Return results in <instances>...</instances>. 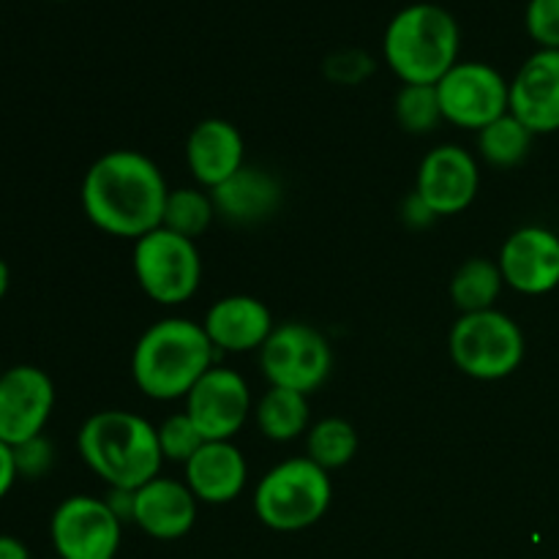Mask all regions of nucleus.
Listing matches in <instances>:
<instances>
[{"label": "nucleus", "mask_w": 559, "mask_h": 559, "mask_svg": "<svg viewBox=\"0 0 559 559\" xmlns=\"http://www.w3.org/2000/svg\"><path fill=\"white\" fill-rule=\"evenodd\" d=\"M243 151V136L229 120L207 118L197 123L186 140V164L197 183L213 191L246 167Z\"/></svg>", "instance_id": "a211bd4d"}, {"label": "nucleus", "mask_w": 559, "mask_h": 559, "mask_svg": "<svg viewBox=\"0 0 559 559\" xmlns=\"http://www.w3.org/2000/svg\"><path fill=\"white\" fill-rule=\"evenodd\" d=\"M402 218H404V224H407V227L424 229V227H429L431 222H435L437 213L431 211L429 202H426L424 197L418 194V191H413V194H409L407 200H404V205H402Z\"/></svg>", "instance_id": "7c9ffc66"}, {"label": "nucleus", "mask_w": 559, "mask_h": 559, "mask_svg": "<svg viewBox=\"0 0 559 559\" xmlns=\"http://www.w3.org/2000/svg\"><path fill=\"white\" fill-rule=\"evenodd\" d=\"M355 451H358V435L353 424L342 418L320 420L306 435V459H311L325 473L353 462Z\"/></svg>", "instance_id": "b1692460"}, {"label": "nucleus", "mask_w": 559, "mask_h": 559, "mask_svg": "<svg viewBox=\"0 0 559 559\" xmlns=\"http://www.w3.org/2000/svg\"><path fill=\"white\" fill-rule=\"evenodd\" d=\"M123 522L107 500L74 495L55 508L49 519V538L55 555L63 559H115L120 549Z\"/></svg>", "instance_id": "9d476101"}, {"label": "nucleus", "mask_w": 559, "mask_h": 559, "mask_svg": "<svg viewBox=\"0 0 559 559\" xmlns=\"http://www.w3.org/2000/svg\"><path fill=\"white\" fill-rule=\"evenodd\" d=\"M156 431L164 462L186 464L202 445H205V437L200 435V429L191 424V418L186 413L167 418Z\"/></svg>", "instance_id": "bb28decb"}, {"label": "nucleus", "mask_w": 559, "mask_h": 559, "mask_svg": "<svg viewBox=\"0 0 559 559\" xmlns=\"http://www.w3.org/2000/svg\"><path fill=\"white\" fill-rule=\"evenodd\" d=\"M14 462H16V473H20V478H27V480L44 478L55 464L52 442H49L44 435L33 437V440L27 442H20V445H14Z\"/></svg>", "instance_id": "c85d7f7f"}, {"label": "nucleus", "mask_w": 559, "mask_h": 559, "mask_svg": "<svg viewBox=\"0 0 559 559\" xmlns=\"http://www.w3.org/2000/svg\"><path fill=\"white\" fill-rule=\"evenodd\" d=\"M104 500H107V506L112 508L120 522H131V516H134V491L109 489V497H104Z\"/></svg>", "instance_id": "473e14b6"}, {"label": "nucleus", "mask_w": 559, "mask_h": 559, "mask_svg": "<svg viewBox=\"0 0 559 559\" xmlns=\"http://www.w3.org/2000/svg\"><path fill=\"white\" fill-rule=\"evenodd\" d=\"M251 413V391L243 377L224 366H211L186 396V415L205 442H227L243 429Z\"/></svg>", "instance_id": "9b49d317"}, {"label": "nucleus", "mask_w": 559, "mask_h": 559, "mask_svg": "<svg viewBox=\"0 0 559 559\" xmlns=\"http://www.w3.org/2000/svg\"><path fill=\"white\" fill-rule=\"evenodd\" d=\"M254 418L267 440L293 442L309 429V402L304 393L271 385L257 402Z\"/></svg>", "instance_id": "412c9836"}, {"label": "nucleus", "mask_w": 559, "mask_h": 559, "mask_svg": "<svg viewBox=\"0 0 559 559\" xmlns=\"http://www.w3.org/2000/svg\"><path fill=\"white\" fill-rule=\"evenodd\" d=\"M502 282L522 295H546L559 287V235L546 227H522L502 243Z\"/></svg>", "instance_id": "4468645a"}, {"label": "nucleus", "mask_w": 559, "mask_h": 559, "mask_svg": "<svg viewBox=\"0 0 559 559\" xmlns=\"http://www.w3.org/2000/svg\"><path fill=\"white\" fill-rule=\"evenodd\" d=\"M55 409V385L38 366H11L0 374V440L11 448L44 435Z\"/></svg>", "instance_id": "f8f14e48"}, {"label": "nucleus", "mask_w": 559, "mask_h": 559, "mask_svg": "<svg viewBox=\"0 0 559 559\" xmlns=\"http://www.w3.org/2000/svg\"><path fill=\"white\" fill-rule=\"evenodd\" d=\"M167 180L140 151H109L91 164L82 180L87 222L112 238L140 240L164 222Z\"/></svg>", "instance_id": "f257e3e1"}, {"label": "nucleus", "mask_w": 559, "mask_h": 559, "mask_svg": "<svg viewBox=\"0 0 559 559\" xmlns=\"http://www.w3.org/2000/svg\"><path fill=\"white\" fill-rule=\"evenodd\" d=\"M216 216L224 222L251 227L267 222L282 205V186L271 173L257 167H240L238 173L211 191Z\"/></svg>", "instance_id": "aec40b11"}, {"label": "nucleus", "mask_w": 559, "mask_h": 559, "mask_svg": "<svg viewBox=\"0 0 559 559\" xmlns=\"http://www.w3.org/2000/svg\"><path fill=\"white\" fill-rule=\"evenodd\" d=\"M9 287H11V271L9 265H5V260H0V300L5 298Z\"/></svg>", "instance_id": "f704fd0d"}, {"label": "nucleus", "mask_w": 559, "mask_h": 559, "mask_svg": "<svg viewBox=\"0 0 559 559\" xmlns=\"http://www.w3.org/2000/svg\"><path fill=\"white\" fill-rule=\"evenodd\" d=\"M533 136L535 134L522 120L508 112L478 131V153L491 167H516L519 162L527 158L530 147H533Z\"/></svg>", "instance_id": "5701e85b"}, {"label": "nucleus", "mask_w": 559, "mask_h": 559, "mask_svg": "<svg viewBox=\"0 0 559 559\" xmlns=\"http://www.w3.org/2000/svg\"><path fill=\"white\" fill-rule=\"evenodd\" d=\"M396 120L409 134H429L442 120L437 85H404L396 96Z\"/></svg>", "instance_id": "a878e982"}, {"label": "nucleus", "mask_w": 559, "mask_h": 559, "mask_svg": "<svg viewBox=\"0 0 559 559\" xmlns=\"http://www.w3.org/2000/svg\"><path fill=\"white\" fill-rule=\"evenodd\" d=\"M480 189L478 162L459 145H440L418 167V191L437 216H456L467 211Z\"/></svg>", "instance_id": "ddd939ff"}, {"label": "nucleus", "mask_w": 559, "mask_h": 559, "mask_svg": "<svg viewBox=\"0 0 559 559\" xmlns=\"http://www.w3.org/2000/svg\"><path fill=\"white\" fill-rule=\"evenodd\" d=\"M0 374H3V369H0Z\"/></svg>", "instance_id": "e433bc0d"}, {"label": "nucleus", "mask_w": 559, "mask_h": 559, "mask_svg": "<svg viewBox=\"0 0 559 559\" xmlns=\"http://www.w3.org/2000/svg\"><path fill=\"white\" fill-rule=\"evenodd\" d=\"M76 448L82 462L109 489H140L158 478L164 464L156 426L126 409L91 415L76 435Z\"/></svg>", "instance_id": "7ed1b4c3"}, {"label": "nucleus", "mask_w": 559, "mask_h": 559, "mask_svg": "<svg viewBox=\"0 0 559 559\" xmlns=\"http://www.w3.org/2000/svg\"><path fill=\"white\" fill-rule=\"evenodd\" d=\"M511 115L533 134L559 131V49L530 55L511 80Z\"/></svg>", "instance_id": "2eb2a0df"}, {"label": "nucleus", "mask_w": 559, "mask_h": 559, "mask_svg": "<svg viewBox=\"0 0 559 559\" xmlns=\"http://www.w3.org/2000/svg\"><path fill=\"white\" fill-rule=\"evenodd\" d=\"M216 358L205 328L186 317H167L147 328L131 353V377L147 399H186Z\"/></svg>", "instance_id": "f03ea898"}, {"label": "nucleus", "mask_w": 559, "mask_h": 559, "mask_svg": "<svg viewBox=\"0 0 559 559\" xmlns=\"http://www.w3.org/2000/svg\"><path fill=\"white\" fill-rule=\"evenodd\" d=\"M502 273L495 260L486 257H475L467 260L451 278V300L462 314H475V311L495 309L497 298H500Z\"/></svg>", "instance_id": "4be33fe9"}, {"label": "nucleus", "mask_w": 559, "mask_h": 559, "mask_svg": "<svg viewBox=\"0 0 559 559\" xmlns=\"http://www.w3.org/2000/svg\"><path fill=\"white\" fill-rule=\"evenodd\" d=\"M442 120L459 129L480 131L511 112V82L489 63L459 60L437 82Z\"/></svg>", "instance_id": "1a4fd4ad"}, {"label": "nucleus", "mask_w": 559, "mask_h": 559, "mask_svg": "<svg viewBox=\"0 0 559 559\" xmlns=\"http://www.w3.org/2000/svg\"><path fill=\"white\" fill-rule=\"evenodd\" d=\"M16 480H20V473H16L14 448L0 440V500L14 489Z\"/></svg>", "instance_id": "2f4dec72"}, {"label": "nucleus", "mask_w": 559, "mask_h": 559, "mask_svg": "<svg viewBox=\"0 0 559 559\" xmlns=\"http://www.w3.org/2000/svg\"><path fill=\"white\" fill-rule=\"evenodd\" d=\"M325 69L333 80L355 82L360 80L366 71H371V60L366 58L364 52H358V49H344V52H336L331 60H328Z\"/></svg>", "instance_id": "c756f323"}, {"label": "nucleus", "mask_w": 559, "mask_h": 559, "mask_svg": "<svg viewBox=\"0 0 559 559\" xmlns=\"http://www.w3.org/2000/svg\"><path fill=\"white\" fill-rule=\"evenodd\" d=\"M333 366L325 333L306 322H284L273 328L260 349V369L273 388H287L304 396L328 380Z\"/></svg>", "instance_id": "6e6552de"}, {"label": "nucleus", "mask_w": 559, "mask_h": 559, "mask_svg": "<svg viewBox=\"0 0 559 559\" xmlns=\"http://www.w3.org/2000/svg\"><path fill=\"white\" fill-rule=\"evenodd\" d=\"M134 276L142 293L162 306H180L200 289L202 260L194 240L158 227L134 240Z\"/></svg>", "instance_id": "0eeeda50"}, {"label": "nucleus", "mask_w": 559, "mask_h": 559, "mask_svg": "<svg viewBox=\"0 0 559 559\" xmlns=\"http://www.w3.org/2000/svg\"><path fill=\"white\" fill-rule=\"evenodd\" d=\"M49 559H63V557H58V555H55V557H49Z\"/></svg>", "instance_id": "c9c22d12"}, {"label": "nucleus", "mask_w": 559, "mask_h": 559, "mask_svg": "<svg viewBox=\"0 0 559 559\" xmlns=\"http://www.w3.org/2000/svg\"><path fill=\"white\" fill-rule=\"evenodd\" d=\"M459 49L456 16L437 3L404 5L382 36L385 63L404 85H437L459 63Z\"/></svg>", "instance_id": "20e7f679"}, {"label": "nucleus", "mask_w": 559, "mask_h": 559, "mask_svg": "<svg viewBox=\"0 0 559 559\" xmlns=\"http://www.w3.org/2000/svg\"><path fill=\"white\" fill-rule=\"evenodd\" d=\"M0 559H33L31 549L14 535H0Z\"/></svg>", "instance_id": "72a5a7b5"}, {"label": "nucleus", "mask_w": 559, "mask_h": 559, "mask_svg": "<svg viewBox=\"0 0 559 559\" xmlns=\"http://www.w3.org/2000/svg\"><path fill=\"white\" fill-rule=\"evenodd\" d=\"M524 25L540 49H559V0H530Z\"/></svg>", "instance_id": "cd10ccee"}, {"label": "nucleus", "mask_w": 559, "mask_h": 559, "mask_svg": "<svg viewBox=\"0 0 559 559\" xmlns=\"http://www.w3.org/2000/svg\"><path fill=\"white\" fill-rule=\"evenodd\" d=\"M197 497L186 480L153 478L134 489V516L131 522L156 540H178L194 530Z\"/></svg>", "instance_id": "dca6fc26"}, {"label": "nucleus", "mask_w": 559, "mask_h": 559, "mask_svg": "<svg viewBox=\"0 0 559 559\" xmlns=\"http://www.w3.org/2000/svg\"><path fill=\"white\" fill-rule=\"evenodd\" d=\"M202 328L216 353H251L262 349L276 325L262 300L251 295H227L207 309Z\"/></svg>", "instance_id": "f3484780"}, {"label": "nucleus", "mask_w": 559, "mask_h": 559, "mask_svg": "<svg viewBox=\"0 0 559 559\" xmlns=\"http://www.w3.org/2000/svg\"><path fill=\"white\" fill-rule=\"evenodd\" d=\"M186 469V486L191 495L207 506H227L238 500L249 480V464H246L240 448L227 442H205L189 462Z\"/></svg>", "instance_id": "6ab92c4d"}, {"label": "nucleus", "mask_w": 559, "mask_h": 559, "mask_svg": "<svg viewBox=\"0 0 559 559\" xmlns=\"http://www.w3.org/2000/svg\"><path fill=\"white\" fill-rule=\"evenodd\" d=\"M333 500L331 478L311 459H287L260 478L254 513L267 530L300 533L320 522Z\"/></svg>", "instance_id": "39448f33"}, {"label": "nucleus", "mask_w": 559, "mask_h": 559, "mask_svg": "<svg viewBox=\"0 0 559 559\" xmlns=\"http://www.w3.org/2000/svg\"><path fill=\"white\" fill-rule=\"evenodd\" d=\"M451 360L473 380H502L511 377L524 360V333L502 311L462 314L448 336Z\"/></svg>", "instance_id": "423d86ee"}, {"label": "nucleus", "mask_w": 559, "mask_h": 559, "mask_svg": "<svg viewBox=\"0 0 559 559\" xmlns=\"http://www.w3.org/2000/svg\"><path fill=\"white\" fill-rule=\"evenodd\" d=\"M213 218H216V205L211 194L200 189H175L169 191L167 205H164L162 227L194 240L211 227Z\"/></svg>", "instance_id": "393cba45"}]
</instances>
